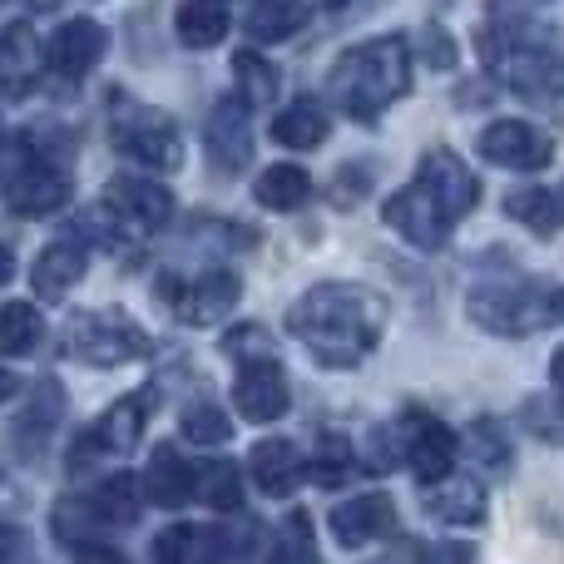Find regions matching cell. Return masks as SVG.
<instances>
[{
	"label": "cell",
	"instance_id": "5bb4252c",
	"mask_svg": "<svg viewBox=\"0 0 564 564\" xmlns=\"http://www.w3.org/2000/svg\"><path fill=\"white\" fill-rule=\"evenodd\" d=\"M381 218H387L391 234H401L411 248H421V253H436V248L451 238V228H456L421 184L397 188V194L387 198V214H381Z\"/></svg>",
	"mask_w": 564,
	"mask_h": 564
},
{
	"label": "cell",
	"instance_id": "c3c4849f",
	"mask_svg": "<svg viewBox=\"0 0 564 564\" xmlns=\"http://www.w3.org/2000/svg\"><path fill=\"white\" fill-rule=\"evenodd\" d=\"M560 322H564V297H560Z\"/></svg>",
	"mask_w": 564,
	"mask_h": 564
},
{
	"label": "cell",
	"instance_id": "74e56055",
	"mask_svg": "<svg viewBox=\"0 0 564 564\" xmlns=\"http://www.w3.org/2000/svg\"><path fill=\"white\" fill-rule=\"evenodd\" d=\"M198 550V525H169L154 535V560L178 564V560H194Z\"/></svg>",
	"mask_w": 564,
	"mask_h": 564
},
{
	"label": "cell",
	"instance_id": "d4e9b609",
	"mask_svg": "<svg viewBox=\"0 0 564 564\" xmlns=\"http://www.w3.org/2000/svg\"><path fill=\"white\" fill-rule=\"evenodd\" d=\"M307 194H312V178H307V169H297V164H268L263 174L253 178V204L273 208V214L302 208Z\"/></svg>",
	"mask_w": 564,
	"mask_h": 564
},
{
	"label": "cell",
	"instance_id": "f35d334b",
	"mask_svg": "<svg viewBox=\"0 0 564 564\" xmlns=\"http://www.w3.org/2000/svg\"><path fill=\"white\" fill-rule=\"evenodd\" d=\"M367 470H397L401 466V446H397V426H371L367 436V460H361Z\"/></svg>",
	"mask_w": 564,
	"mask_h": 564
},
{
	"label": "cell",
	"instance_id": "1f68e13d",
	"mask_svg": "<svg viewBox=\"0 0 564 564\" xmlns=\"http://www.w3.org/2000/svg\"><path fill=\"white\" fill-rule=\"evenodd\" d=\"M45 337V317L30 302H6L0 307V357H30Z\"/></svg>",
	"mask_w": 564,
	"mask_h": 564
},
{
	"label": "cell",
	"instance_id": "d6a6232c",
	"mask_svg": "<svg viewBox=\"0 0 564 564\" xmlns=\"http://www.w3.org/2000/svg\"><path fill=\"white\" fill-rule=\"evenodd\" d=\"M194 496L208 500L218 516H234V510H243V470L234 460H214V466H204V476H194Z\"/></svg>",
	"mask_w": 564,
	"mask_h": 564
},
{
	"label": "cell",
	"instance_id": "d6986e66",
	"mask_svg": "<svg viewBox=\"0 0 564 564\" xmlns=\"http://www.w3.org/2000/svg\"><path fill=\"white\" fill-rule=\"evenodd\" d=\"M426 496H421V506L431 510V516L441 520V525H460V530H476L486 525V490L476 486V480H436V486H421Z\"/></svg>",
	"mask_w": 564,
	"mask_h": 564
},
{
	"label": "cell",
	"instance_id": "4dcf8cb0",
	"mask_svg": "<svg viewBox=\"0 0 564 564\" xmlns=\"http://www.w3.org/2000/svg\"><path fill=\"white\" fill-rule=\"evenodd\" d=\"M357 451L347 446V436H337V431H327V436L317 441V451L307 456V470L302 476L307 480H317V486H327V490H337V486H347L351 476H357Z\"/></svg>",
	"mask_w": 564,
	"mask_h": 564
},
{
	"label": "cell",
	"instance_id": "52a82bcc",
	"mask_svg": "<svg viewBox=\"0 0 564 564\" xmlns=\"http://www.w3.org/2000/svg\"><path fill=\"white\" fill-rule=\"evenodd\" d=\"M391 426H397L401 466H411V476H416L421 486H436V480H446L451 470H456L460 441L441 416H431V411H406V416L391 421Z\"/></svg>",
	"mask_w": 564,
	"mask_h": 564
},
{
	"label": "cell",
	"instance_id": "4316f807",
	"mask_svg": "<svg viewBox=\"0 0 564 564\" xmlns=\"http://www.w3.org/2000/svg\"><path fill=\"white\" fill-rule=\"evenodd\" d=\"M40 50H35V30L30 25H10L0 35V89L10 95H25L35 85V69H40Z\"/></svg>",
	"mask_w": 564,
	"mask_h": 564
},
{
	"label": "cell",
	"instance_id": "30bf717a",
	"mask_svg": "<svg viewBox=\"0 0 564 564\" xmlns=\"http://www.w3.org/2000/svg\"><path fill=\"white\" fill-rule=\"evenodd\" d=\"M164 292H169V307H174L188 327H214V322H224L228 312L238 307L243 278H238L234 268H204V273L188 282H164Z\"/></svg>",
	"mask_w": 564,
	"mask_h": 564
},
{
	"label": "cell",
	"instance_id": "7bdbcfd3",
	"mask_svg": "<svg viewBox=\"0 0 564 564\" xmlns=\"http://www.w3.org/2000/svg\"><path fill=\"white\" fill-rule=\"evenodd\" d=\"M30 555V540H25V530H15V525H0V560H25Z\"/></svg>",
	"mask_w": 564,
	"mask_h": 564
},
{
	"label": "cell",
	"instance_id": "ac0fdd59",
	"mask_svg": "<svg viewBox=\"0 0 564 564\" xmlns=\"http://www.w3.org/2000/svg\"><path fill=\"white\" fill-rule=\"evenodd\" d=\"M6 204H10V214H20V218H45L69 204V178L50 164H25L10 178Z\"/></svg>",
	"mask_w": 564,
	"mask_h": 564
},
{
	"label": "cell",
	"instance_id": "f6af8a7d",
	"mask_svg": "<svg viewBox=\"0 0 564 564\" xmlns=\"http://www.w3.org/2000/svg\"><path fill=\"white\" fill-rule=\"evenodd\" d=\"M550 381H555V387L564 391V347L555 351V357H550Z\"/></svg>",
	"mask_w": 564,
	"mask_h": 564
},
{
	"label": "cell",
	"instance_id": "7dc6e473",
	"mask_svg": "<svg viewBox=\"0 0 564 564\" xmlns=\"http://www.w3.org/2000/svg\"><path fill=\"white\" fill-rule=\"evenodd\" d=\"M555 204H560V218H564V184L555 188Z\"/></svg>",
	"mask_w": 564,
	"mask_h": 564
},
{
	"label": "cell",
	"instance_id": "b9f144b4",
	"mask_svg": "<svg viewBox=\"0 0 564 564\" xmlns=\"http://www.w3.org/2000/svg\"><path fill=\"white\" fill-rule=\"evenodd\" d=\"M371 188V178H367V164H351V169H341L337 174V188H332V204H357L361 194Z\"/></svg>",
	"mask_w": 564,
	"mask_h": 564
},
{
	"label": "cell",
	"instance_id": "4fadbf2b",
	"mask_svg": "<svg viewBox=\"0 0 564 564\" xmlns=\"http://www.w3.org/2000/svg\"><path fill=\"white\" fill-rule=\"evenodd\" d=\"M105 204H109V214H115L119 224H129L134 234H159V228H169V218H174V194L149 174L109 178Z\"/></svg>",
	"mask_w": 564,
	"mask_h": 564
},
{
	"label": "cell",
	"instance_id": "9c48e42d",
	"mask_svg": "<svg viewBox=\"0 0 564 564\" xmlns=\"http://www.w3.org/2000/svg\"><path fill=\"white\" fill-rule=\"evenodd\" d=\"M476 149L486 164L510 169V174H540L555 159V139L540 124H530V119H496V124L480 129Z\"/></svg>",
	"mask_w": 564,
	"mask_h": 564
},
{
	"label": "cell",
	"instance_id": "484cf974",
	"mask_svg": "<svg viewBox=\"0 0 564 564\" xmlns=\"http://www.w3.org/2000/svg\"><path fill=\"white\" fill-rule=\"evenodd\" d=\"M506 214L516 218V224H525L535 238H555L564 228L560 218V204H555V188L545 184H520L506 194Z\"/></svg>",
	"mask_w": 564,
	"mask_h": 564
},
{
	"label": "cell",
	"instance_id": "8fae6325",
	"mask_svg": "<svg viewBox=\"0 0 564 564\" xmlns=\"http://www.w3.org/2000/svg\"><path fill=\"white\" fill-rule=\"evenodd\" d=\"M204 149L218 174H243L253 164V105L243 95H224L208 109Z\"/></svg>",
	"mask_w": 564,
	"mask_h": 564
},
{
	"label": "cell",
	"instance_id": "cb8c5ba5",
	"mask_svg": "<svg viewBox=\"0 0 564 564\" xmlns=\"http://www.w3.org/2000/svg\"><path fill=\"white\" fill-rule=\"evenodd\" d=\"M79 500H85V510L95 516L99 530L134 525V520H139V506H144V496H139V480H134V476H109L105 486L95 490V496H79Z\"/></svg>",
	"mask_w": 564,
	"mask_h": 564
},
{
	"label": "cell",
	"instance_id": "7a4b0ae2",
	"mask_svg": "<svg viewBox=\"0 0 564 564\" xmlns=\"http://www.w3.org/2000/svg\"><path fill=\"white\" fill-rule=\"evenodd\" d=\"M476 50L496 85H506L525 105L550 109V115L564 119V50L520 6L490 0Z\"/></svg>",
	"mask_w": 564,
	"mask_h": 564
},
{
	"label": "cell",
	"instance_id": "e0dca14e",
	"mask_svg": "<svg viewBox=\"0 0 564 564\" xmlns=\"http://www.w3.org/2000/svg\"><path fill=\"white\" fill-rule=\"evenodd\" d=\"M139 496L159 510H184L194 500V466L174 446H154L149 451L144 480H139Z\"/></svg>",
	"mask_w": 564,
	"mask_h": 564
},
{
	"label": "cell",
	"instance_id": "44dd1931",
	"mask_svg": "<svg viewBox=\"0 0 564 564\" xmlns=\"http://www.w3.org/2000/svg\"><path fill=\"white\" fill-rule=\"evenodd\" d=\"M248 470H253V480L268 490V496H292V490L302 486V470H307V460H302V451L292 446V441H258L253 456H248Z\"/></svg>",
	"mask_w": 564,
	"mask_h": 564
},
{
	"label": "cell",
	"instance_id": "e575fe53",
	"mask_svg": "<svg viewBox=\"0 0 564 564\" xmlns=\"http://www.w3.org/2000/svg\"><path fill=\"white\" fill-rule=\"evenodd\" d=\"M234 75H238V95H243L253 109L278 99V65L268 55H258V50H238Z\"/></svg>",
	"mask_w": 564,
	"mask_h": 564
},
{
	"label": "cell",
	"instance_id": "60d3db41",
	"mask_svg": "<svg viewBox=\"0 0 564 564\" xmlns=\"http://www.w3.org/2000/svg\"><path fill=\"white\" fill-rule=\"evenodd\" d=\"M224 351L238 361V357H253V351H273V341H268L263 327H238L224 337Z\"/></svg>",
	"mask_w": 564,
	"mask_h": 564
},
{
	"label": "cell",
	"instance_id": "9a60e30c",
	"mask_svg": "<svg viewBox=\"0 0 564 564\" xmlns=\"http://www.w3.org/2000/svg\"><path fill=\"white\" fill-rule=\"evenodd\" d=\"M327 525H332V535H337L341 550H361V545L381 540L391 525H397V506H391V496H381V490L347 496L341 506H332Z\"/></svg>",
	"mask_w": 564,
	"mask_h": 564
},
{
	"label": "cell",
	"instance_id": "2e32d148",
	"mask_svg": "<svg viewBox=\"0 0 564 564\" xmlns=\"http://www.w3.org/2000/svg\"><path fill=\"white\" fill-rule=\"evenodd\" d=\"M105 50H109V30L99 25V20L75 15V20H65V25L50 35L45 55H50V65H55L65 79H85L89 69L105 59Z\"/></svg>",
	"mask_w": 564,
	"mask_h": 564
},
{
	"label": "cell",
	"instance_id": "f546056e",
	"mask_svg": "<svg viewBox=\"0 0 564 564\" xmlns=\"http://www.w3.org/2000/svg\"><path fill=\"white\" fill-rule=\"evenodd\" d=\"M456 441L466 446V456L476 460V466L500 470V476L510 470V436H506V426H500L496 416H476Z\"/></svg>",
	"mask_w": 564,
	"mask_h": 564
},
{
	"label": "cell",
	"instance_id": "83f0119b",
	"mask_svg": "<svg viewBox=\"0 0 564 564\" xmlns=\"http://www.w3.org/2000/svg\"><path fill=\"white\" fill-rule=\"evenodd\" d=\"M149 411H154V391H134V397L115 401V406L105 411V421H99V441H105L109 451H134L139 436H144Z\"/></svg>",
	"mask_w": 564,
	"mask_h": 564
},
{
	"label": "cell",
	"instance_id": "7402d4cb",
	"mask_svg": "<svg viewBox=\"0 0 564 564\" xmlns=\"http://www.w3.org/2000/svg\"><path fill=\"white\" fill-rule=\"evenodd\" d=\"M327 134H332V115L307 95L292 99L273 119V139L282 149H317V144H327Z\"/></svg>",
	"mask_w": 564,
	"mask_h": 564
},
{
	"label": "cell",
	"instance_id": "bcb514c9",
	"mask_svg": "<svg viewBox=\"0 0 564 564\" xmlns=\"http://www.w3.org/2000/svg\"><path fill=\"white\" fill-rule=\"evenodd\" d=\"M15 397V377H10V371H0V401H10Z\"/></svg>",
	"mask_w": 564,
	"mask_h": 564
},
{
	"label": "cell",
	"instance_id": "d590c367",
	"mask_svg": "<svg viewBox=\"0 0 564 564\" xmlns=\"http://www.w3.org/2000/svg\"><path fill=\"white\" fill-rule=\"evenodd\" d=\"M273 560L278 564H312L317 560V540H312V516L307 510H288L273 530Z\"/></svg>",
	"mask_w": 564,
	"mask_h": 564
},
{
	"label": "cell",
	"instance_id": "8992f818",
	"mask_svg": "<svg viewBox=\"0 0 564 564\" xmlns=\"http://www.w3.org/2000/svg\"><path fill=\"white\" fill-rule=\"evenodd\" d=\"M115 149L129 154L134 164L144 169H178L184 164V144H178V124L164 115V109H149V105H119L115 109Z\"/></svg>",
	"mask_w": 564,
	"mask_h": 564
},
{
	"label": "cell",
	"instance_id": "ba28073f",
	"mask_svg": "<svg viewBox=\"0 0 564 564\" xmlns=\"http://www.w3.org/2000/svg\"><path fill=\"white\" fill-rule=\"evenodd\" d=\"M234 406L243 421H282L292 406V387H288V371L273 351H253V357H238V381H234Z\"/></svg>",
	"mask_w": 564,
	"mask_h": 564
},
{
	"label": "cell",
	"instance_id": "836d02e7",
	"mask_svg": "<svg viewBox=\"0 0 564 564\" xmlns=\"http://www.w3.org/2000/svg\"><path fill=\"white\" fill-rule=\"evenodd\" d=\"M263 545V525H208V530H198V550L194 555H204V560H243V555H253V550Z\"/></svg>",
	"mask_w": 564,
	"mask_h": 564
},
{
	"label": "cell",
	"instance_id": "ffe728a7",
	"mask_svg": "<svg viewBox=\"0 0 564 564\" xmlns=\"http://www.w3.org/2000/svg\"><path fill=\"white\" fill-rule=\"evenodd\" d=\"M85 273H89L85 243H75V238H59V243H50L45 253L35 258V268H30V288H35L40 297H65V292L75 288Z\"/></svg>",
	"mask_w": 564,
	"mask_h": 564
},
{
	"label": "cell",
	"instance_id": "f1b7e54d",
	"mask_svg": "<svg viewBox=\"0 0 564 564\" xmlns=\"http://www.w3.org/2000/svg\"><path fill=\"white\" fill-rule=\"evenodd\" d=\"M228 25H234V20H228V10L218 6V0H184V6L174 10V30L188 50L218 45V40L228 35Z\"/></svg>",
	"mask_w": 564,
	"mask_h": 564
},
{
	"label": "cell",
	"instance_id": "3957f363",
	"mask_svg": "<svg viewBox=\"0 0 564 564\" xmlns=\"http://www.w3.org/2000/svg\"><path fill=\"white\" fill-rule=\"evenodd\" d=\"M411 89V50L406 35H377L341 50L327 69V95L357 124H377L391 105Z\"/></svg>",
	"mask_w": 564,
	"mask_h": 564
},
{
	"label": "cell",
	"instance_id": "ee69618b",
	"mask_svg": "<svg viewBox=\"0 0 564 564\" xmlns=\"http://www.w3.org/2000/svg\"><path fill=\"white\" fill-rule=\"evenodd\" d=\"M10 278H15V253H10V248L0 243V288H6Z\"/></svg>",
	"mask_w": 564,
	"mask_h": 564
},
{
	"label": "cell",
	"instance_id": "5b68a950",
	"mask_svg": "<svg viewBox=\"0 0 564 564\" xmlns=\"http://www.w3.org/2000/svg\"><path fill=\"white\" fill-rule=\"evenodd\" d=\"M65 351L89 367H119L149 351V337L139 322H129L124 312H79L65 327Z\"/></svg>",
	"mask_w": 564,
	"mask_h": 564
},
{
	"label": "cell",
	"instance_id": "8d00e7d4",
	"mask_svg": "<svg viewBox=\"0 0 564 564\" xmlns=\"http://www.w3.org/2000/svg\"><path fill=\"white\" fill-rule=\"evenodd\" d=\"M178 431H184L194 446H224V441L234 436V421H228L224 406H214V401H198V406H188L184 416H178Z\"/></svg>",
	"mask_w": 564,
	"mask_h": 564
},
{
	"label": "cell",
	"instance_id": "ab89813d",
	"mask_svg": "<svg viewBox=\"0 0 564 564\" xmlns=\"http://www.w3.org/2000/svg\"><path fill=\"white\" fill-rule=\"evenodd\" d=\"M421 50H426V59L436 69H451L456 65V40L446 35V30L436 25V20H426V30H421Z\"/></svg>",
	"mask_w": 564,
	"mask_h": 564
},
{
	"label": "cell",
	"instance_id": "603a6c76",
	"mask_svg": "<svg viewBox=\"0 0 564 564\" xmlns=\"http://www.w3.org/2000/svg\"><path fill=\"white\" fill-rule=\"evenodd\" d=\"M307 25V0H253L243 30L253 45H282Z\"/></svg>",
	"mask_w": 564,
	"mask_h": 564
},
{
	"label": "cell",
	"instance_id": "277c9868",
	"mask_svg": "<svg viewBox=\"0 0 564 564\" xmlns=\"http://www.w3.org/2000/svg\"><path fill=\"white\" fill-rule=\"evenodd\" d=\"M560 282L520 273L506 253V268H496L466 292V312L490 337H530V332H545L550 322H560Z\"/></svg>",
	"mask_w": 564,
	"mask_h": 564
},
{
	"label": "cell",
	"instance_id": "6da1fadb",
	"mask_svg": "<svg viewBox=\"0 0 564 564\" xmlns=\"http://www.w3.org/2000/svg\"><path fill=\"white\" fill-rule=\"evenodd\" d=\"M387 332V297L361 282H317L288 307V337L307 347L317 367L347 371L377 351Z\"/></svg>",
	"mask_w": 564,
	"mask_h": 564
},
{
	"label": "cell",
	"instance_id": "7c38bea8",
	"mask_svg": "<svg viewBox=\"0 0 564 564\" xmlns=\"http://www.w3.org/2000/svg\"><path fill=\"white\" fill-rule=\"evenodd\" d=\"M416 184L426 188L431 198L441 204V214L451 218V224H460V218L476 208V198H480V184H476V174L466 169V159L456 154V149H446V144H436V149H426L421 154V164H416Z\"/></svg>",
	"mask_w": 564,
	"mask_h": 564
}]
</instances>
